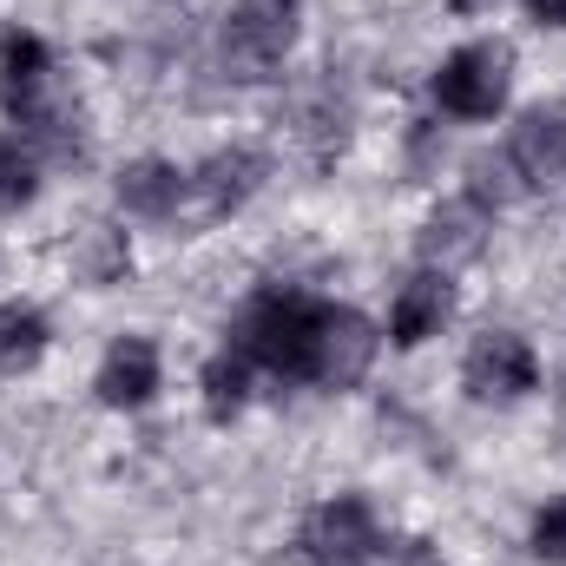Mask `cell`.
<instances>
[{"mask_svg":"<svg viewBox=\"0 0 566 566\" xmlns=\"http://www.w3.org/2000/svg\"><path fill=\"white\" fill-rule=\"evenodd\" d=\"M27 119H33V145H40L46 158H60V165H73V158H86V113H80L73 99H53V106H33Z\"/></svg>","mask_w":566,"mask_h":566,"instance_id":"16","label":"cell"},{"mask_svg":"<svg viewBox=\"0 0 566 566\" xmlns=\"http://www.w3.org/2000/svg\"><path fill=\"white\" fill-rule=\"evenodd\" d=\"M448 310H454V290H448V277L428 271V277L402 283V296H396V310H389V336H396L402 349H416L428 336H441Z\"/></svg>","mask_w":566,"mask_h":566,"instance_id":"10","label":"cell"},{"mask_svg":"<svg viewBox=\"0 0 566 566\" xmlns=\"http://www.w3.org/2000/svg\"><path fill=\"white\" fill-rule=\"evenodd\" d=\"M316 316H323V303L316 296H303V290H271V296H258L251 310H244V323H238V349L251 356V363H264V369H277V376H303L310 369V343H316Z\"/></svg>","mask_w":566,"mask_h":566,"instance_id":"1","label":"cell"},{"mask_svg":"<svg viewBox=\"0 0 566 566\" xmlns=\"http://www.w3.org/2000/svg\"><path fill=\"white\" fill-rule=\"evenodd\" d=\"M534 554L547 566H566V501H554V507L534 521Z\"/></svg>","mask_w":566,"mask_h":566,"instance_id":"20","label":"cell"},{"mask_svg":"<svg viewBox=\"0 0 566 566\" xmlns=\"http://www.w3.org/2000/svg\"><path fill=\"white\" fill-rule=\"evenodd\" d=\"M158 389V349L145 336H119L99 363V402L106 409H139Z\"/></svg>","mask_w":566,"mask_h":566,"instance_id":"7","label":"cell"},{"mask_svg":"<svg viewBox=\"0 0 566 566\" xmlns=\"http://www.w3.org/2000/svg\"><path fill=\"white\" fill-rule=\"evenodd\" d=\"M507 73H514V53L501 40H474L461 53L441 60L434 73V99L454 113V119H494L507 106Z\"/></svg>","mask_w":566,"mask_h":566,"instance_id":"2","label":"cell"},{"mask_svg":"<svg viewBox=\"0 0 566 566\" xmlns=\"http://www.w3.org/2000/svg\"><path fill=\"white\" fill-rule=\"evenodd\" d=\"M527 13H534L541 27H566V0H527Z\"/></svg>","mask_w":566,"mask_h":566,"instance_id":"22","label":"cell"},{"mask_svg":"<svg viewBox=\"0 0 566 566\" xmlns=\"http://www.w3.org/2000/svg\"><path fill=\"white\" fill-rule=\"evenodd\" d=\"M461 376H468V396H481V402H521L534 389V349L514 329H488L468 349Z\"/></svg>","mask_w":566,"mask_h":566,"instance_id":"6","label":"cell"},{"mask_svg":"<svg viewBox=\"0 0 566 566\" xmlns=\"http://www.w3.org/2000/svg\"><path fill=\"white\" fill-rule=\"evenodd\" d=\"M454 7H481V0H454Z\"/></svg>","mask_w":566,"mask_h":566,"instance_id":"23","label":"cell"},{"mask_svg":"<svg viewBox=\"0 0 566 566\" xmlns=\"http://www.w3.org/2000/svg\"><path fill=\"white\" fill-rule=\"evenodd\" d=\"M369 363H376V329H369V316L323 303L303 382H323V389H356V382L369 376Z\"/></svg>","mask_w":566,"mask_h":566,"instance_id":"4","label":"cell"},{"mask_svg":"<svg viewBox=\"0 0 566 566\" xmlns=\"http://www.w3.org/2000/svg\"><path fill=\"white\" fill-rule=\"evenodd\" d=\"M481 244H488V231H481V205H441V211L422 224V258L428 264H441V271L481 258Z\"/></svg>","mask_w":566,"mask_h":566,"instance_id":"12","label":"cell"},{"mask_svg":"<svg viewBox=\"0 0 566 566\" xmlns=\"http://www.w3.org/2000/svg\"><path fill=\"white\" fill-rule=\"evenodd\" d=\"M46 356V316L33 303H7L0 310V376H20Z\"/></svg>","mask_w":566,"mask_h":566,"instance_id":"14","label":"cell"},{"mask_svg":"<svg viewBox=\"0 0 566 566\" xmlns=\"http://www.w3.org/2000/svg\"><path fill=\"white\" fill-rule=\"evenodd\" d=\"M66 264H73V277H86V283H113L126 271V238L113 224H80L73 244H66Z\"/></svg>","mask_w":566,"mask_h":566,"instance_id":"15","label":"cell"},{"mask_svg":"<svg viewBox=\"0 0 566 566\" xmlns=\"http://www.w3.org/2000/svg\"><path fill=\"white\" fill-rule=\"evenodd\" d=\"M46 93V46L33 33H0V106L27 119Z\"/></svg>","mask_w":566,"mask_h":566,"instance_id":"9","label":"cell"},{"mask_svg":"<svg viewBox=\"0 0 566 566\" xmlns=\"http://www.w3.org/2000/svg\"><path fill=\"white\" fill-rule=\"evenodd\" d=\"M376 547H382L376 514H369V501H356V494L323 501V507L310 514V527H303V554H310V566H369Z\"/></svg>","mask_w":566,"mask_h":566,"instance_id":"5","label":"cell"},{"mask_svg":"<svg viewBox=\"0 0 566 566\" xmlns=\"http://www.w3.org/2000/svg\"><path fill=\"white\" fill-rule=\"evenodd\" d=\"M369 566H441V560H434L428 541H389V547L369 554Z\"/></svg>","mask_w":566,"mask_h":566,"instance_id":"21","label":"cell"},{"mask_svg":"<svg viewBox=\"0 0 566 566\" xmlns=\"http://www.w3.org/2000/svg\"><path fill=\"white\" fill-rule=\"evenodd\" d=\"M468 178H474V205H514L521 185H527V178L514 171V158H474Z\"/></svg>","mask_w":566,"mask_h":566,"instance_id":"19","label":"cell"},{"mask_svg":"<svg viewBox=\"0 0 566 566\" xmlns=\"http://www.w3.org/2000/svg\"><path fill=\"white\" fill-rule=\"evenodd\" d=\"M244 396H251V356H244V349H231V356H218V363L205 369V409L224 422V416H238V409H244Z\"/></svg>","mask_w":566,"mask_h":566,"instance_id":"17","label":"cell"},{"mask_svg":"<svg viewBox=\"0 0 566 566\" xmlns=\"http://www.w3.org/2000/svg\"><path fill=\"white\" fill-rule=\"evenodd\" d=\"M507 158H514V171H521L527 185H554V178H566V119H554V113H527V119L514 126Z\"/></svg>","mask_w":566,"mask_h":566,"instance_id":"11","label":"cell"},{"mask_svg":"<svg viewBox=\"0 0 566 566\" xmlns=\"http://www.w3.org/2000/svg\"><path fill=\"white\" fill-rule=\"evenodd\" d=\"M178 198H185V178H178V165H165V158H139V165L119 171V205H126L133 218H171Z\"/></svg>","mask_w":566,"mask_h":566,"instance_id":"13","label":"cell"},{"mask_svg":"<svg viewBox=\"0 0 566 566\" xmlns=\"http://www.w3.org/2000/svg\"><path fill=\"white\" fill-rule=\"evenodd\" d=\"M296 40V0H238L224 20V66L231 80H271Z\"/></svg>","mask_w":566,"mask_h":566,"instance_id":"3","label":"cell"},{"mask_svg":"<svg viewBox=\"0 0 566 566\" xmlns=\"http://www.w3.org/2000/svg\"><path fill=\"white\" fill-rule=\"evenodd\" d=\"M33 191H40V158H33V145L0 139V211H20Z\"/></svg>","mask_w":566,"mask_h":566,"instance_id":"18","label":"cell"},{"mask_svg":"<svg viewBox=\"0 0 566 566\" xmlns=\"http://www.w3.org/2000/svg\"><path fill=\"white\" fill-rule=\"evenodd\" d=\"M264 171H271V158L264 151H218V158H205V171H198V198H205V211H238V205H251L258 198V185H264Z\"/></svg>","mask_w":566,"mask_h":566,"instance_id":"8","label":"cell"}]
</instances>
